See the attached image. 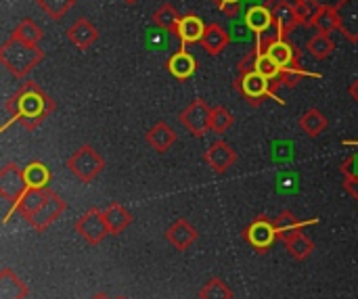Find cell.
<instances>
[{
  "mask_svg": "<svg viewBox=\"0 0 358 299\" xmlns=\"http://www.w3.org/2000/svg\"><path fill=\"white\" fill-rule=\"evenodd\" d=\"M235 88L245 96V101L252 105V107H260L266 99H275L279 101V96L275 94L273 90V84L258 71H250V73H241L237 80H235ZM283 103V101H279Z\"/></svg>",
  "mask_w": 358,
  "mask_h": 299,
  "instance_id": "4",
  "label": "cell"
},
{
  "mask_svg": "<svg viewBox=\"0 0 358 299\" xmlns=\"http://www.w3.org/2000/svg\"><path fill=\"white\" fill-rule=\"evenodd\" d=\"M229 34H231V40H235V42H250V40H254V38H258L252 29H250V25L245 23V19H241V21H233L231 23V27H229Z\"/></svg>",
  "mask_w": 358,
  "mask_h": 299,
  "instance_id": "37",
  "label": "cell"
},
{
  "mask_svg": "<svg viewBox=\"0 0 358 299\" xmlns=\"http://www.w3.org/2000/svg\"><path fill=\"white\" fill-rule=\"evenodd\" d=\"M342 172H344V178H358V153L342 163Z\"/></svg>",
  "mask_w": 358,
  "mask_h": 299,
  "instance_id": "40",
  "label": "cell"
},
{
  "mask_svg": "<svg viewBox=\"0 0 358 299\" xmlns=\"http://www.w3.org/2000/svg\"><path fill=\"white\" fill-rule=\"evenodd\" d=\"M76 233L88 243V245H99L109 233V226L105 222V214L99 207H90L76 220Z\"/></svg>",
  "mask_w": 358,
  "mask_h": 299,
  "instance_id": "5",
  "label": "cell"
},
{
  "mask_svg": "<svg viewBox=\"0 0 358 299\" xmlns=\"http://www.w3.org/2000/svg\"><path fill=\"white\" fill-rule=\"evenodd\" d=\"M273 13H275V21H277V27H279L281 38H285L298 25H302L300 23V17L296 13V6H279V8H273Z\"/></svg>",
  "mask_w": 358,
  "mask_h": 299,
  "instance_id": "28",
  "label": "cell"
},
{
  "mask_svg": "<svg viewBox=\"0 0 358 299\" xmlns=\"http://www.w3.org/2000/svg\"><path fill=\"white\" fill-rule=\"evenodd\" d=\"M256 46H258V59H256V71L258 73H262L271 84H273V90H275V94H277V90L279 88H283L281 86V75H283V69L271 59V54L266 52V50H262L260 48V44L256 42Z\"/></svg>",
  "mask_w": 358,
  "mask_h": 299,
  "instance_id": "20",
  "label": "cell"
},
{
  "mask_svg": "<svg viewBox=\"0 0 358 299\" xmlns=\"http://www.w3.org/2000/svg\"><path fill=\"white\" fill-rule=\"evenodd\" d=\"M256 59H258V46L254 50H250L239 63H237V69H239V75L241 73H250V71H256Z\"/></svg>",
  "mask_w": 358,
  "mask_h": 299,
  "instance_id": "38",
  "label": "cell"
},
{
  "mask_svg": "<svg viewBox=\"0 0 358 299\" xmlns=\"http://www.w3.org/2000/svg\"><path fill=\"white\" fill-rule=\"evenodd\" d=\"M124 2H126V4H134L136 0H124Z\"/></svg>",
  "mask_w": 358,
  "mask_h": 299,
  "instance_id": "45",
  "label": "cell"
},
{
  "mask_svg": "<svg viewBox=\"0 0 358 299\" xmlns=\"http://www.w3.org/2000/svg\"><path fill=\"white\" fill-rule=\"evenodd\" d=\"M113 299H128V298H113Z\"/></svg>",
  "mask_w": 358,
  "mask_h": 299,
  "instance_id": "46",
  "label": "cell"
},
{
  "mask_svg": "<svg viewBox=\"0 0 358 299\" xmlns=\"http://www.w3.org/2000/svg\"><path fill=\"white\" fill-rule=\"evenodd\" d=\"M298 124H300L302 132L306 136H310V138H317L329 126V122H327V117H325V113L321 109H308V111H304L300 115V122Z\"/></svg>",
  "mask_w": 358,
  "mask_h": 299,
  "instance_id": "22",
  "label": "cell"
},
{
  "mask_svg": "<svg viewBox=\"0 0 358 299\" xmlns=\"http://www.w3.org/2000/svg\"><path fill=\"white\" fill-rule=\"evenodd\" d=\"M36 2L55 21L63 19L67 15V10L73 8V4H76V0H36Z\"/></svg>",
  "mask_w": 358,
  "mask_h": 299,
  "instance_id": "35",
  "label": "cell"
},
{
  "mask_svg": "<svg viewBox=\"0 0 358 299\" xmlns=\"http://www.w3.org/2000/svg\"><path fill=\"white\" fill-rule=\"evenodd\" d=\"M199 299H233V291L231 287L222 281V279H210L206 285H201L199 293H197Z\"/></svg>",
  "mask_w": 358,
  "mask_h": 299,
  "instance_id": "30",
  "label": "cell"
},
{
  "mask_svg": "<svg viewBox=\"0 0 358 299\" xmlns=\"http://www.w3.org/2000/svg\"><path fill=\"white\" fill-rule=\"evenodd\" d=\"M46 193H48V189H27L23 193V197L19 199V203H17V214L21 218H25V222H27L40 210V205L44 203Z\"/></svg>",
  "mask_w": 358,
  "mask_h": 299,
  "instance_id": "23",
  "label": "cell"
},
{
  "mask_svg": "<svg viewBox=\"0 0 358 299\" xmlns=\"http://www.w3.org/2000/svg\"><path fill=\"white\" fill-rule=\"evenodd\" d=\"M67 38H69V42L76 44L78 48H90V46L96 42L99 31H96V27H94L88 19L80 17L71 27H67Z\"/></svg>",
  "mask_w": 358,
  "mask_h": 299,
  "instance_id": "18",
  "label": "cell"
},
{
  "mask_svg": "<svg viewBox=\"0 0 358 299\" xmlns=\"http://www.w3.org/2000/svg\"><path fill=\"white\" fill-rule=\"evenodd\" d=\"M321 8H323V4L319 0H298L296 13L300 17V23L313 27L315 21H317V17H319V13H321Z\"/></svg>",
  "mask_w": 358,
  "mask_h": 299,
  "instance_id": "33",
  "label": "cell"
},
{
  "mask_svg": "<svg viewBox=\"0 0 358 299\" xmlns=\"http://www.w3.org/2000/svg\"><path fill=\"white\" fill-rule=\"evenodd\" d=\"M201 48L208 52V54H220L229 44H231V34L222 27V25H218V23H210L208 27H206V31H203V36H201Z\"/></svg>",
  "mask_w": 358,
  "mask_h": 299,
  "instance_id": "15",
  "label": "cell"
},
{
  "mask_svg": "<svg viewBox=\"0 0 358 299\" xmlns=\"http://www.w3.org/2000/svg\"><path fill=\"white\" fill-rule=\"evenodd\" d=\"M166 241L178 249V251H187L195 241H197V231L193 228V224L185 218H178L168 231H166Z\"/></svg>",
  "mask_w": 358,
  "mask_h": 299,
  "instance_id": "13",
  "label": "cell"
},
{
  "mask_svg": "<svg viewBox=\"0 0 358 299\" xmlns=\"http://www.w3.org/2000/svg\"><path fill=\"white\" fill-rule=\"evenodd\" d=\"M283 243H285V247H287V251L296 258V260H308L310 258V254L315 251V243H313V239L304 233V231H298V233H294V235H289L287 239H283Z\"/></svg>",
  "mask_w": 358,
  "mask_h": 299,
  "instance_id": "25",
  "label": "cell"
},
{
  "mask_svg": "<svg viewBox=\"0 0 358 299\" xmlns=\"http://www.w3.org/2000/svg\"><path fill=\"white\" fill-rule=\"evenodd\" d=\"M27 296V285L10 270H0V299H23Z\"/></svg>",
  "mask_w": 358,
  "mask_h": 299,
  "instance_id": "21",
  "label": "cell"
},
{
  "mask_svg": "<svg viewBox=\"0 0 358 299\" xmlns=\"http://www.w3.org/2000/svg\"><path fill=\"white\" fill-rule=\"evenodd\" d=\"M103 214H105V222H107L111 235H122L132 222L130 212L120 203H111L107 210H103Z\"/></svg>",
  "mask_w": 358,
  "mask_h": 299,
  "instance_id": "24",
  "label": "cell"
},
{
  "mask_svg": "<svg viewBox=\"0 0 358 299\" xmlns=\"http://www.w3.org/2000/svg\"><path fill=\"white\" fill-rule=\"evenodd\" d=\"M23 176H25V182H27V189H48L50 184V170L40 163V161H31L23 168Z\"/></svg>",
  "mask_w": 358,
  "mask_h": 299,
  "instance_id": "26",
  "label": "cell"
},
{
  "mask_svg": "<svg viewBox=\"0 0 358 299\" xmlns=\"http://www.w3.org/2000/svg\"><path fill=\"white\" fill-rule=\"evenodd\" d=\"M348 94L352 96V101H357L358 103V78L350 84V88H348Z\"/></svg>",
  "mask_w": 358,
  "mask_h": 299,
  "instance_id": "43",
  "label": "cell"
},
{
  "mask_svg": "<svg viewBox=\"0 0 358 299\" xmlns=\"http://www.w3.org/2000/svg\"><path fill=\"white\" fill-rule=\"evenodd\" d=\"M67 168L69 172L84 184H90L105 168V159L90 147V145H84L80 147L69 159H67Z\"/></svg>",
  "mask_w": 358,
  "mask_h": 299,
  "instance_id": "3",
  "label": "cell"
},
{
  "mask_svg": "<svg viewBox=\"0 0 358 299\" xmlns=\"http://www.w3.org/2000/svg\"><path fill=\"white\" fill-rule=\"evenodd\" d=\"M13 36H15L17 40H21V42L38 44V42L42 40L44 34H42V27H40L34 19H23V21L15 27Z\"/></svg>",
  "mask_w": 358,
  "mask_h": 299,
  "instance_id": "31",
  "label": "cell"
},
{
  "mask_svg": "<svg viewBox=\"0 0 358 299\" xmlns=\"http://www.w3.org/2000/svg\"><path fill=\"white\" fill-rule=\"evenodd\" d=\"M52 101L48 94L31 80H25L19 90L6 101L8 115L27 130H36L52 111Z\"/></svg>",
  "mask_w": 358,
  "mask_h": 299,
  "instance_id": "1",
  "label": "cell"
},
{
  "mask_svg": "<svg viewBox=\"0 0 358 299\" xmlns=\"http://www.w3.org/2000/svg\"><path fill=\"white\" fill-rule=\"evenodd\" d=\"M206 27H208V25L201 21L199 15H195V13L185 15V17L180 19V23H178V27H176V36H178L182 48H185L187 44L199 42L201 36H203V31H206Z\"/></svg>",
  "mask_w": 358,
  "mask_h": 299,
  "instance_id": "16",
  "label": "cell"
},
{
  "mask_svg": "<svg viewBox=\"0 0 358 299\" xmlns=\"http://www.w3.org/2000/svg\"><path fill=\"white\" fill-rule=\"evenodd\" d=\"M206 163L216 172V174H224L229 168H233L237 163V151L224 143V140H216L214 145H210V149L203 155Z\"/></svg>",
  "mask_w": 358,
  "mask_h": 299,
  "instance_id": "12",
  "label": "cell"
},
{
  "mask_svg": "<svg viewBox=\"0 0 358 299\" xmlns=\"http://www.w3.org/2000/svg\"><path fill=\"white\" fill-rule=\"evenodd\" d=\"M166 69H168L176 80H189V78L195 73V69H197V61H195V57H193L189 50L180 48V50H176V52L166 61Z\"/></svg>",
  "mask_w": 358,
  "mask_h": 299,
  "instance_id": "17",
  "label": "cell"
},
{
  "mask_svg": "<svg viewBox=\"0 0 358 299\" xmlns=\"http://www.w3.org/2000/svg\"><path fill=\"white\" fill-rule=\"evenodd\" d=\"M344 187H346V191L358 201V178H344Z\"/></svg>",
  "mask_w": 358,
  "mask_h": 299,
  "instance_id": "41",
  "label": "cell"
},
{
  "mask_svg": "<svg viewBox=\"0 0 358 299\" xmlns=\"http://www.w3.org/2000/svg\"><path fill=\"white\" fill-rule=\"evenodd\" d=\"M147 145L157 151V153H166L172 149V145L176 143V132L166 124V122H157L149 132H147Z\"/></svg>",
  "mask_w": 358,
  "mask_h": 299,
  "instance_id": "19",
  "label": "cell"
},
{
  "mask_svg": "<svg viewBox=\"0 0 358 299\" xmlns=\"http://www.w3.org/2000/svg\"><path fill=\"white\" fill-rule=\"evenodd\" d=\"M275 224H277V231H279V239H287L289 235L298 233L304 228V222H300L292 212H283L279 214V218H275Z\"/></svg>",
  "mask_w": 358,
  "mask_h": 299,
  "instance_id": "34",
  "label": "cell"
},
{
  "mask_svg": "<svg viewBox=\"0 0 358 299\" xmlns=\"http://www.w3.org/2000/svg\"><path fill=\"white\" fill-rule=\"evenodd\" d=\"M306 50H308L317 61H323V59H327V57L336 50V42L331 40L329 34L317 31V34L306 42Z\"/></svg>",
  "mask_w": 358,
  "mask_h": 299,
  "instance_id": "29",
  "label": "cell"
},
{
  "mask_svg": "<svg viewBox=\"0 0 358 299\" xmlns=\"http://www.w3.org/2000/svg\"><path fill=\"white\" fill-rule=\"evenodd\" d=\"M317 31L321 34H334L338 29V17H336V8L331 4H323L315 25H313Z\"/></svg>",
  "mask_w": 358,
  "mask_h": 299,
  "instance_id": "36",
  "label": "cell"
},
{
  "mask_svg": "<svg viewBox=\"0 0 358 299\" xmlns=\"http://www.w3.org/2000/svg\"><path fill=\"white\" fill-rule=\"evenodd\" d=\"M180 19H182V17L178 15V10H176L174 4H170V2L159 4V6L155 8V13H153V23H155L159 29L172 31V34H176V27H178Z\"/></svg>",
  "mask_w": 358,
  "mask_h": 299,
  "instance_id": "27",
  "label": "cell"
},
{
  "mask_svg": "<svg viewBox=\"0 0 358 299\" xmlns=\"http://www.w3.org/2000/svg\"><path fill=\"white\" fill-rule=\"evenodd\" d=\"M338 17V31L348 42H358V0H338L334 4Z\"/></svg>",
  "mask_w": 358,
  "mask_h": 299,
  "instance_id": "10",
  "label": "cell"
},
{
  "mask_svg": "<svg viewBox=\"0 0 358 299\" xmlns=\"http://www.w3.org/2000/svg\"><path fill=\"white\" fill-rule=\"evenodd\" d=\"M25 191H27V182L23 176V168L15 163H6L0 170V197L13 203H19Z\"/></svg>",
  "mask_w": 358,
  "mask_h": 299,
  "instance_id": "9",
  "label": "cell"
},
{
  "mask_svg": "<svg viewBox=\"0 0 358 299\" xmlns=\"http://www.w3.org/2000/svg\"><path fill=\"white\" fill-rule=\"evenodd\" d=\"M243 19H245V23L250 25V29H252L256 36H262V34L271 31V29L277 25L275 13L271 10L268 4H254V6H250V8L245 10Z\"/></svg>",
  "mask_w": 358,
  "mask_h": 299,
  "instance_id": "14",
  "label": "cell"
},
{
  "mask_svg": "<svg viewBox=\"0 0 358 299\" xmlns=\"http://www.w3.org/2000/svg\"><path fill=\"white\" fill-rule=\"evenodd\" d=\"M92 299H111V298H109V296H105V293H96Z\"/></svg>",
  "mask_w": 358,
  "mask_h": 299,
  "instance_id": "44",
  "label": "cell"
},
{
  "mask_svg": "<svg viewBox=\"0 0 358 299\" xmlns=\"http://www.w3.org/2000/svg\"><path fill=\"white\" fill-rule=\"evenodd\" d=\"M266 4H268L271 10H273V8H279V6H296L298 0H266Z\"/></svg>",
  "mask_w": 358,
  "mask_h": 299,
  "instance_id": "42",
  "label": "cell"
},
{
  "mask_svg": "<svg viewBox=\"0 0 358 299\" xmlns=\"http://www.w3.org/2000/svg\"><path fill=\"white\" fill-rule=\"evenodd\" d=\"M42 57L44 52L38 44L21 42L15 36L0 46V61L15 78H25L42 61Z\"/></svg>",
  "mask_w": 358,
  "mask_h": 299,
  "instance_id": "2",
  "label": "cell"
},
{
  "mask_svg": "<svg viewBox=\"0 0 358 299\" xmlns=\"http://www.w3.org/2000/svg\"><path fill=\"white\" fill-rule=\"evenodd\" d=\"M355 145H357V147H358V143H355Z\"/></svg>",
  "mask_w": 358,
  "mask_h": 299,
  "instance_id": "47",
  "label": "cell"
},
{
  "mask_svg": "<svg viewBox=\"0 0 358 299\" xmlns=\"http://www.w3.org/2000/svg\"><path fill=\"white\" fill-rule=\"evenodd\" d=\"M224 15L229 17H237L239 8H241V0H212Z\"/></svg>",
  "mask_w": 358,
  "mask_h": 299,
  "instance_id": "39",
  "label": "cell"
},
{
  "mask_svg": "<svg viewBox=\"0 0 358 299\" xmlns=\"http://www.w3.org/2000/svg\"><path fill=\"white\" fill-rule=\"evenodd\" d=\"M180 124L193 134V136H203L210 130V119H212V107L201 101L195 99L182 113H180Z\"/></svg>",
  "mask_w": 358,
  "mask_h": 299,
  "instance_id": "8",
  "label": "cell"
},
{
  "mask_svg": "<svg viewBox=\"0 0 358 299\" xmlns=\"http://www.w3.org/2000/svg\"><path fill=\"white\" fill-rule=\"evenodd\" d=\"M67 210V203L55 193V191H50L48 189V193H46V199H44V203L40 205V210L27 220V224L34 228V231H38V233H44L52 222H57L61 216H63V212Z\"/></svg>",
  "mask_w": 358,
  "mask_h": 299,
  "instance_id": "7",
  "label": "cell"
},
{
  "mask_svg": "<svg viewBox=\"0 0 358 299\" xmlns=\"http://www.w3.org/2000/svg\"><path fill=\"white\" fill-rule=\"evenodd\" d=\"M258 42V40H256ZM260 44V42H258ZM262 50H266L271 54V59L283 69V71H289V69H302L300 67V59H298V50L287 42V38H275L273 42H268L266 46L260 44Z\"/></svg>",
  "mask_w": 358,
  "mask_h": 299,
  "instance_id": "11",
  "label": "cell"
},
{
  "mask_svg": "<svg viewBox=\"0 0 358 299\" xmlns=\"http://www.w3.org/2000/svg\"><path fill=\"white\" fill-rule=\"evenodd\" d=\"M279 239V231H277V224L275 220H268L266 216H260L256 218L248 228H245V241L260 254L268 251L275 241Z\"/></svg>",
  "mask_w": 358,
  "mask_h": 299,
  "instance_id": "6",
  "label": "cell"
},
{
  "mask_svg": "<svg viewBox=\"0 0 358 299\" xmlns=\"http://www.w3.org/2000/svg\"><path fill=\"white\" fill-rule=\"evenodd\" d=\"M233 122H235V117H233V113L227 107H222V105L212 107V119H210V130L212 132L224 134L233 126Z\"/></svg>",
  "mask_w": 358,
  "mask_h": 299,
  "instance_id": "32",
  "label": "cell"
}]
</instances>
